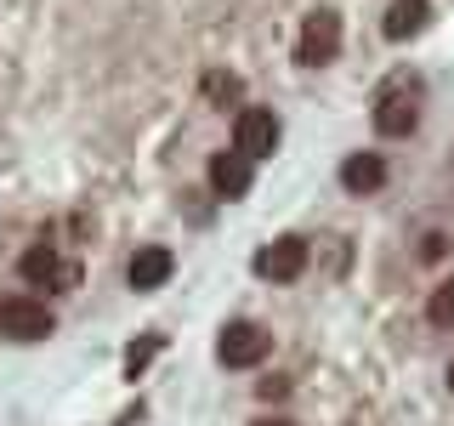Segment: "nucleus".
Listing matches in <instances>:
<instances>
[{
    "label": "nucleus",
    "instance_id": "1",
    "mask_svg": "<svg viewBox=\"0 0 454 426\" xmlns=\"http://www.w3.org/2000/svg\"><path fill=\"white\" fill-rule=\"evenodd\" d=\"M51 330H57V319H51L46 302H35V296H6V302H0V335H12V341H46Z\"/></svg>",
    "mask_w": 454,
    "mask_h": 426
},
{
    "label": "nucleus",
    "instance_id": "2",
    "mask_svg": "<svg viewBox=\"0 0 454 426\" xmlns=\"http://www.w3.org/2000/svg\"><path fill=\"white\" fill-rule=\"evenodd\" d=\"M273 352V335L262 330V324H250V319H239V324H227L222 330V341H216V359L227 364V369H255Z\"/></svg>",
    "mask_w": 454,
    "mask_h": 426
},
{
    "label": "nucleus",
    "instance_id": "3",
    "mask_svg": "<svg viewBox=\"0 0 454 426\" xmlns=\"http://www.w3.org/2000/svg\"><path fill=\"white\" fill-rule=\"evenodd\" d=\"M278 137H284V125H278L273 108H239V120H233V148L245 154V160H267V154L278 148Z\"/></svg>",
    "mask_w": 454,
    "mask_h": 426
},
{
    "label": "nucleus",
    "instance_id": "4",
    "mask_svg": "<svg viewBox=\"0 0 454 426\" xmlns=\"http://www.w3.org/2000/svg\"><path fill=\"white\" fill-rule=\"evenodd\" d=\"M335 51H340V18L335 12H312L301 23V40H295V63L324 68V63H335Z\"/></svg>",
    "mask_w": 454,
    "mask_h": 426
},
{
    "label": "nucleus",
    "instance_id": "5",
    "mask_svg": "<svg viewBox=\"0 0 454 426\" xmlns=\"http://www.w3.org/2000/svg\"><path fill=\"white\" fill-rule=\"evenodd\" d=\"M307 239H295V233H284L273 239L262 256H255V273H267V279H278V284H290V279H301L307 273Z\"/></svg>",
    "mask_w": 454,
    "mask_h": 426
},
{
    "label": "nucleus",
    "instance_id": "6",
    "mask_svg": "<svg viewBox=\"0 0 454 426\" xmlns=\"http://www.w3.org/2000/svg\"><path fill=\"white\" fill-rule=\"evenodd\" d=\"M18 273L28 279V284H40V290H68L80 273L63 262L51 245H35V250H23V262H18Z\"/></svg>",
    "mask_w": 454,
    "mask_h": 426
},
{
    "label": "nucleus",
    "instance_id": "7",
    "mask_svg": "<svg viewBox=\"0 0 454 426\" xmlns=\"http://www.w3.org/2000/svg\"><path fill=\"white\" fill-rule=\"evenodd\" d=\"M250 182H255V160H245V154H210V188H216L222 199H245L250 193Z\"/></svg>",
    "mask_w": 454,
    "mask_h": 426
},
{
    "label": "nucleus",
    "instance_id": "8",
    "mask_svg": "<svg viewBox=\"0 0 454 426\" xmlns=\"http://www.w3.org/2000/svg\"><path fill=\"white\" fill-rule=\"evenodd\" d=\"M170 273H176V256H170L165 245H142V250L131 256V267H125L131 290H160Z\"/></svg>",
    "mask_w": 454,
    "mask_h": 426
},
{
    "label": "nucleus",
    "instance_id": "9",
    "mask_svg": "<svg viewBox=\"0 0 454 426\" xmlns=\"http://www.w3.org/2000/svg\"><path fill=\"white\" fill-rule=\"evenodd\" d=\"M415 125H420V108H415V97H409V91H387L375 103V131L380 137H409Z\"/></svg>",
    "mask_w": 454,
    "mask_h": 426
},
{
    "label": "nucleus",
    "instance_id": "10",
    "mask_svg": "<svg viewBox=\"0 0 454 426\" xmlns=\"http://www.w3.org/2000/svg\"><path fill=\"white\" fill-rule=\"evenodd\" d=\"M380 182H387V160H380V154H352V160L340 165V188L347 193H375Z\"/></svg>",
    "mask_w": 454,
    "mask_h": 426
},
{
    "label": "nucleus",
    "instance_id": "11",
    "mask_svg": "<svg viewBox=\"0 0 454 426\" xmlns=\"http://www.w3.org/2000/svg\"><path fill=\"white\" fill-rule=\"evenodd\" d=\"M380 28H387V40H409L415 28H426V0H392Z\"/></svg>",
    "mask_w": 454,
    "mask_h": 426
},
{
    "label": "nucleus",
    "instance_id": "12",
    "mask_svg": "<svg viewBox=\"0 0 454 426\" xmlns=\"http://www.w3.org/2000/svg\"><path fill=\"white\" fill-rule=\"evenodd\" d=\"M426 319L437 324V330H454V279H443L432 290V302H426Z\"/></svg>",
    "mask_w": 454,
    "mask_h": 426
},
{
    "label": "nucleus",
    "instance_id": "13",
    "mask_svg": "<svg viewBox=\"0 0 454 426\" xmlns=\"http://www.w3.org/2000/svg\"><path fill=\"white\" fill-rule=\"evenodd\" d=\"M153 352H160V335H148V341H142V347H131V352H125V364H131V375H137V369L153 359Z\"/></svg>",
    "mask_w": 454,
    "mask_h": 426
},
{
    "label": "nucleus",
    "instance_id": "14",
    "mask_svg": "<svg viewBox=\"0 0 454 426\" xmlns=\"http://www.w3.org/2000/svg\"><path fill=\"white\" fill-rule=\"evenodd\" d=\"M205 91H210V97H239V80H233V75H210Z\"/></svg>",
    "mask_w": 454,
    "mask_h": 426
},
{
    "label": "nucleus",
    "instance_id": "15",
    "mask_svg": "<svg viewBox=\"0 0 454 426\" xmlns=\"http://www.w3.org/2000/svg\"><path fill=\"white\" fill-rule=\"evenodd\" d=\"M420 256H426V262H437V256H443V233H426V245H420Z\"/></svg>",
    "mask_w": 454,
    "mask_h": 426
},
{
    "label": "nucleus",
    "instance_id": "16",
    "mask_svg": "<svg viewBox=\"0 0 454 426\" xmlns=\"http://www.w3.org/2000/svg\"><path fill=\"white\" fill-rule=\"evenodd\" d=\"M255 426H295V421H255Z\"/></svg>",
    "mask_w": 454,
    "mask_h": 426
},
{
    "label": "nucleus",
    "instance_id": "17",
    "mask_svg": "<svg viewBox=\"0 0 454 426\" xmlns=\"http://www.w3.org/2000/svg\"><path fill=\"white\" fill-rule=\"evenodd\" d=\"M449 392H454V364H449Z\"/></svg>",
    "mask_w": 454,
    "mask_h": 426
}]
</instances>
